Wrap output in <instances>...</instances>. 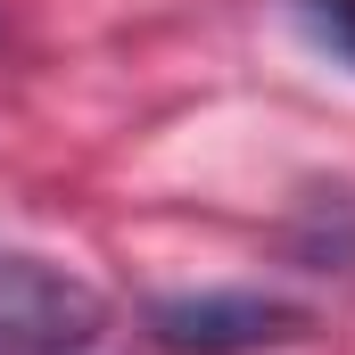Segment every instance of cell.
<instances>
[{
  "mask_svg": "<svg viewBox=\"0 0 355 355\" xmlns=\"http://www.w3.org/2000/svg\"><path fill=\"white\" fill-rule=\"evenodd\" d=\"M306 331H314V314L272 289H190V297L149 306V339L166 355H265Z\"/></svg>",
  "mask_w": 355,
  "mask_h": 355,
  "instance_id": "6da1fadb",
  "label": "cell"
},
{
  "mask_svg": "<svg viewBox=\"0 0 355 355\" xmlns=\"http://www.w3.org/2000/svg\"><path fill=\"white\" fill-rule=\"evenodd\" d=\"M99 331H107V306L91 281L0 248V355H83Z\"/></svg>",
  "mask_w": 355,
  "mask_h": 355,
  "instance_id": "7a4b0ae2",
  "label": "cell"
},
{
  "mask_svg": "<svg viewBox=\"0 0 355 355\" xmlns=\"http://www.w3.org/2000/svg\"><path fill=\"white\" fill-rule=\"evenodd\" d=\"M289 248L306 272H355V190H306Z\"/></svg>",
  "mask_w": 355,
  "mask_h": 355,
  "instance_id": "3957f363",
  "label": "cell"
},
{
  "mask_svg": "<svg viewBox=\"0 0 355 355\" xmlns=\"http://www.w3.org/2000/svg\"><path fill=\"white\" fill-rule=\"evenodd\" d=\"M289 8H297V33H306L331 67L355 75V0H289Z\"/></svg>",
  "mask_w": 355,
  "mask_h": 355,
  "instance_id": "277c9868",
  "label": "cell"
}]
</instances>
